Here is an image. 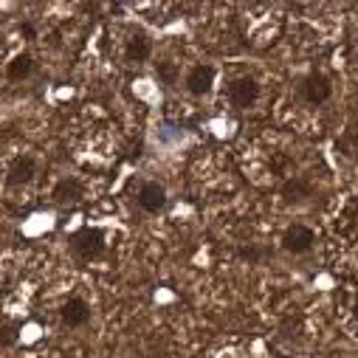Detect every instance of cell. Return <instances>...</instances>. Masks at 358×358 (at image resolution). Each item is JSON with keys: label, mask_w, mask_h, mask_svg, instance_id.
<instances>
[{"label": "cell", "mask_w": 358, "mask_h": 358, "mask_svg": "<svg viewBox=\"0 0 358 358\" xmlns=\"http://www.w3.org/2000/svg\"><path fill=\"white\" fill-rule=\"evenodd\" d=\"M71 251H73V257H79L82 262L99 259V257L105 254V231H102V229H91V226L79 229V231L71 237Z\"/></svg>", "instance_id": "obj_1"}, {"label": "cell", "mask_w": 358, "mask_h": 358, "mask_svg": "<svg viewBox=\"0 0 358 358\" xmlns=\"http://www.w3.org/2000/svg\"><path fill=\"white\" fill-rule=\"evenodd\" d=\"M229 99H231L234 108H251V105L259 99V85H257V79H251V76L234 79L231 87H229Z\"/></svg>", "instance_id": "obj_2"}, {"label": "cell", "mask_w": 358, "mask_h": 358, "mask_svg": "<svg viewBox=\"0 0 358 358\" xmlns=\"http://www.w3.org/2000/svg\"><path fill=\"white\" fill-rule=\"evenodd\" d=\"M313 243H316L313 229H308V226H302V223L291 226V229L285 231V237H282V245H285V251H291V254H308V251L313 248Z\"/></svg>", "instance_id": "obj_3"}, {"label": "cell", "mask_w": 358, "mask_h": 358, "mask_svg": "<svg viewBox=\"0 0 358 358\" xmlns=\"http://www.w3.org/2000/svg\"><path fill=\"white\" fill-rule=\"evenodd\" d=\"M138 206L150 215H158L164 206H166V189L158 184V181H147L141 184L138 189Z\"/></svg>", "instance_id": "obj_4"}, {"label": "cell", "mask_w": 358, "mask_h": 358, "mask_svg": "<svg viewBox=\"0 0 358 358\" xmlns=\"http://www.w3.org/2000/svg\"><path fill=\"white\" fill-rule=\"evenodd\" d=\"M330 94H333V85H330V79L322 76V73H310V76L305 79V85H302V96H305L310 105H324V102L330 99Z\"/></svg>", "instance_id": "obj_5"}, {"label": "cell", "mask_w": 358, "mask_h": 358, "mask_svg": "<svg viewBox=\"0 0 358 358\" xmlns=\"http://www.w3.org/2000/svg\"><path fill=\"white\" fill-rule=\"evenodd\" d=\"M215 85V68L212 65H195L189 73H187V91L192 96H203L212 91Z\"/></svg>", "instance_id": "obj_6"}, {"label": "cell", "mask_w": 358, "mask_h": 358, "mask_svg": "<svg viewBox=\"0 0 358 358\" xmlns=\"http://www.w3.org/2000/svg\"><path fill=\"white\" fill-rule=\"evenodd\" d=\"M59 316H62V322L68 327H82V324H87V319H91V305H87L85 299H79V296H71L62 305Z\"/></svg>", "instance_id": "obj_7"}, {"label": "cell", "mask_w": 358, "mask_h": 358, "mask_svg": "<svg viewBox=\"0 0 358 358\" xmlns=\"http://www.w3.org/2000/svg\"><path fill=\"white\" fill-rule=\"evenodd\" d=\"M34 172H37L34 158L31 155H17L12 161V166H9V184L12 187H23V184H29L34 178Z\"/></svg>", "instance_id": "obj_8"}, {"label": "cell", "mask_w": 358, "mask_h": 358, "mask_svg": "<svg viewBox=\"0 0 358 358\" xmlns=\"http://www.w3.org/2000/svg\"><path fill=\"white\" fill-rule=\"evenodd\" d=\"M124 54H127V59H133V62H144V59H150V54H152V43H150V37H147L144 31H136V34L127 40V45H124Z\"/></svg>", "instance_id": "obj_9"}, {"label": "cell", "mask_w": 358, "mask_h": 358, "mask_svg": "<svg viewBox=\"0 0 358 358\" xmlns=\"http://www.w3.org/2000/svg\"><path fill=\"white\" fill-rule=\"evenodd\" d=\"M54 198L59 203H73L82 198V184L76 181V178H62V181L54 187Z\"/></svg>", "instance_id": "obj_10"}, {"label": "cell", "mask_w": 358, "mask_h": 358, "mask_svg": "<svg viewBox=\"0 0 358 358\" xmlns=\"http://www.w3.org/2000/svg\"><path fill=\"white\" fill-rule=\"evenodd\" d=\"M31 71H34V59H31L29 54H20V57H15V59L9 62V68H6L9 79H15V82H20V79H29V76H31Z\"/></svg>", "instance_id": "obj_11"}, {"label": "cell", "mask_w": 358, "mask_h": 358, "mask_svg": "<svg viewBox=\"0 0 358 358\" xmlns=\"http://www.w3.org/2000/svg\"><path fill=\"white\" fill-rule=\"evenodd\" d=\"M155 76H158L164 85H175V82H178V76H181V71H178V65H175V62L164 59V62H155Z\"/></svg>", "instance_id": "obj_12"}, {"label": "cell", "mask_w": 358, "mask_h": 358, "mask_svg": "<svg viewBox=\"0 0 358 358\" xmlns=\"http://www.w3.org/2000/svg\"><path fill=\"white\" fill-rule=\"evenodd\" d=\"M17 338H20L17 322H0V347H15Z\"/></svg>", "instance_id": "obj_13"}, {"label": "cell", "mask_w": 358, "mask_h": 358, "mask_svg": "<svg viewBox=\"0 0 358 358\" xmlns=\"http://www.w3.org/2000/svg\"><path fill=\"white\" fill-rule=\"evenodd\" d=\"M310 195H313V189H310L308 184H302V181L285 184V198H288L291 203H299V201H305V198H310Z\"/></svg>", "instance_id": "obj_14"}, {"label": "cell", "mask_w": 358, "mask_h": 358, "mask_svg": "<svg viewBox=\"0 0 358 358\" xmlns=\"http://www.w3.org/2000/svg\"><path fill=\"white\" fill-rule=\"evenodd\" d=\"M240 257L248 259V262H257V259L262 257V251H259V248H240Z\"/></svg>", "instance_id": "obj_15"}, {"label": "cell", "mask_w": 358, "mask_h": 358, "mask_svg": "<svg viewBox=\"0 0 358 358\" xmlns=\"http://www.w3.org/2000/svg\"><path fill=\"white\" fill-rule=\"evenodd\" d=\"M20 34H23L26 40H34V37H37V31H34V26H31V23H23V26H20Z\"/></svg>", "instance_id": "obj_16"}]
</instances>
